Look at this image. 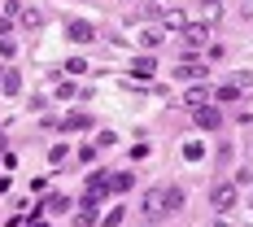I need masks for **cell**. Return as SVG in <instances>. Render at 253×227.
<instances>
[{
    "instance_id": "5",
    "label": "cell",
    "mask_w": 253,
    "mask_h": 227,
    "mask_svg": "<svg viewBox=\"0 0 253 227\" xmlns=\"http://www.w3.org/2000/svg\"><path fill=\"white\" fill-rule=\"evenodd\" d=\"M210 201H214V210H231L236 205V188L231 183H214L210 188Z\"/></svg>"
},
{
    "instance_id": "26",
    "label": "cell",
    "mask_w": 253,
    "mask_h": 227,
    "mask_svg": "<svg viewBox=\"0 0 253 227\" xmlns=\"http://www.w3.org/2000/svg\"><path fill=\"white\" fill-rule=\"evenodd\" d=\"M9 22H13V18H4V13H0V35H4V31H9Z\"/></svg>"
},
{
    "instance_id": "23",
    "label": "cell",
    "mask_w": 253,
    "mask_h": 227,
    "mask_svg": "<svg viewBox=\"0 0 253 227\" xmlns=\"http://www.w3.org/2000/svg\"><path fill=\"white\" fill-rule=\"evenodd\" d=\"M66 70H70V75H83V70H87V61H83V57H70V61H66Z\"/></svg>"
},
{
    "instance_id": "21",
    "label": "cell",
    "mask_w": 253,
    "mask_h": 227,
    "mask_svg": "<svg viewBox=\"0 0 253 227\" xmlns=\"http://www.w3.org/2000/svg\"><path fill=\"white\" fill-rule=\"evenodd\" d=\"M48 210L52 214H66L70 210V197H48Z\"/></svg>"
},
{
    "instance_id": "4",
    "label": "cell",
    "mask_w": 253,
    "mask_h": 227,
    "mask_svg": "<svg viewBox=\"0 0 253 227\" xmlns=\"http://www.w3.org/2000/svg\"><path fill=\"white\" fill-rule=\"evenodd\" d=\"M66 35H70L75 44H92V40H96V26H92V22H79V18H70V22H66Z\"/></svg>"
},
{
    "instance_id": "27",
    "label": "cell",
    "mask_w": 253,
    "mask_h": 227,
    "mask_svg": "<svg viewBox=\"0 0 253 227\" xmlns=\"http://www.w3.org/2000/svg\"><path fill=\"white\" fill-rule=\"evenodd\" d=\"M4 75H9V70H4V66H0V83H4Z\"/></svg>"
},
{
    "instance_id": "6",
    "label": "cell",
    "mask_w": 253,
    "mask_h": 227,
    "mask_svg": "<svg viewBox=\"0 0 253 227\" xmlns=\"http://www.w3.org/2000/svg\"><path fill=\"white\" fill-rule=\"evenodd\" d=\"M105 197H109V183H105V175H101V171H96V175L87 179V197H83V201H92V205H101Z\"/></svg>"
},
{
    "instance_id": "2",
    "label": "cell",
    "mask_w": 253,
    "mask_h": 227,
    "mask_svg": "<svg viewBox=\"0 0 253 227\" xmlns=\"http://www.w3.org/2000/svg\"><path fill=\"white\" fill-rule=\"evenodd\" d=\"M179 35H183V44H188V48H197V44H210L214 26H210V22H183V31H179Z\"/></svg>"
},
{
    "instance_id": "15",
    "label": "cell",
    "mask_w": 253,
    "mask_h": 227,
    "mask_svg": "<svg viewBox=\"0 0 253 227\" xmlns=\"http://www.w3.org/2000/svg\"><path fill=\"white\" fill-rule=\"evenodd\" d=\"M75 223H79V227H92V223H96V205L83 201V205H79V219H75Z\"/></svg>"
},
{
    "instance_id": "20",
    "label": "cell",
    "mask_w": 253,
    "mask_h": 227,
    "mask_svg": "<svg viewBox=\"0 0 253 227\" xmlns=\"http://www.w3.org/2000/svg\"><path fill=\"white\" fill-rule=\"evenodd\" d=\"M153 70H157V61H153V57H140V61H135V75H140V79L153 75Z\"/></svg>"
},
{
    "instance_id": "28",
    "label": "cell",
    "mask_w": 253,
    "mask_h": 227,
    "mask_svg": "<svg viewBox=\"0 0 253 227\" xmlns=\"http://www.w3.org/2000/svg\"><path fill=\"white\" fill-rule=\"evenodd\" d=\"M214 227H227V223H214Z\"/></svg>"
},
{
    "instance_id": "9",
    "label": "cell",
    "mask_w": 253,
    "mask_h": 227,
    "mask_svg": "<svg viewBox=\"0 0 253 227\" xmlns=\"http://www.w3.org/2000/svg\"><path fill=\"white\" fill-rule=\"evenodd\" d=\"M183 205H188V192H183V188H175V183H170V188H166V214H179V210H183Z\"/></svg>"
},
{
    "instance_id": "14",
    "label": "cell",
    "mask_w": 253,
    "mask_h": 227,
    "mask_svg": "<svg viewBox=\"0 0 253 227\" xmlns=\"http://www.w3.org/2000/svg\"><path fill=\"white\" fill-rule=\"evenodd\" d=\"M87 123H92L87 114H70V118H61V123H57V127H61V131H83V127H87Z\"/></svg>"
},
{
    "instance_id": "11",
    "label": "cell",
    "mask_w": 253,
    "mask_h": 227,
    "mask_svg": "<svg viewBox=\"0 0 253 227\" xmlns=\"http://www.w3.org/2000/svg\"><path fill=\"white\" fill-rule=\"evenodd\" d=\"M18 22H22L26 31H40V26H44V13H40V9H26V4H22V9H18Z\"/></svg>"
},
{
    "instance_id": "12",
    "label": "cell",
    "mask_w": 253,
    "mask_h": 227,
    "mask_svg": "<svg viewBox=\"0 0 253 227\" xmlns=\"http://www.w3.org/2000/svg\"><path fill=\"white\" fill-rule=\"evenodd\" d=\"M0 92H4V96H18V92H22V75H18V70H9L4 83H0Z\"/></svg>"
},
{
    "instance_id": "17",
    "label": "cell",
    "mask_w": 253,
    "mask_h": 227,
    "mask_svg": "<svg viewBox=\"0 0 253 227\" xmlns=\"http://www.w3.org/2000/svg\"><path fill=\"white\" fill-rule=\"evenodd\" d=\"M236 96H240V88H236V83H223V88H218V92H214V101H218V105H227V101H236Z\"/></svg>"
},
{
    "instance_id": "25",
    "label": "cell",
    "mask_w": 253,
    "mask_h": 227,
    "mask_svg": "<svg viewBox=\"0 0 253 227\" xmlns=\"http://www.w3.org/2000/svg\"><path fill=\"white\" fill-rule=\"evenodd\" d=\"M13 52H18V44H13V40H0V57H13Z\"/></svg>"
},
{
    "instance_id": "18",
    "label": "cell",
    "mask_w": 253,
    "mask_h": 227,
    "mask_svg": "<svg viewBox=\"0 0 253 227\" xmlns=\"http://www.w3.org/2000/svg\"><path fill=\"white\" fill-rule=\"evenodd\" d=\"M201 13H205L201 22H214V18L223 13V4H218V0H205V4H201Z\"/></svg>"
},
{
    "instance_id": "8",
    "label": "cell",
    "mask_w": 253,
    "mask_h": 227,
    "mask_svg": "<svg viewBox=\"0 0 253 227\" xmlns=\"http://www.w3.org/2000/svg\"><path fill=\"white\" fill-rule=\"evenodd\" d=\"M105 183H109V192H126V188H135V175L131 171H114V175H105Z\"/></svg>"
},
{
    "instance_id": "16",
    "label": "cell",
    "mask_w": 253,
    "mask_h": 227,
    "mask_svg": "<svg viewBox=\"0 0 253 227\" xmlns=\"http://www.w3.org/2000/svg\"><path fill=\"white\" fill-rule=\"evenodd\" d=\"M201 157H205L201 140H188V144H183V162H201Z\"/></svg>"
},
{
    "instance_id": "7",
    "label": "cell",
    "mask_w": 253,
    "mask_h": 227,
    "mask_svg": "<svg viewBox=\"0 0 253 227\" xmlns=\"http://www.w3.org/2000/svg\"><path fill=\"white\" fill-rule=\"evenodd\" d=\"M175 79L197 83V79H205V66H201V61H179V66H175Z\"/></svg>"
},
{
    "instance_id": "19",
    "label": "cell",
    "mask_w": 253,
    "mask_h": 227,
    "mask_svg": "<svg viewBox=\"0 0 253 227\" xmlns=\"http://www.w3.org/2000/svg\"><path fill=\"white\" fill-rule=\"evenodd\" d=\"M183 101L192 105V109H197V105H205V88H197V83H192V88H188V96H183Z\"/></svg>"
},
{
    "instance_id": "13",
    "label": "cell",
    "mask_w": 253,
    "mask_h": 227,
    "mask_svg": "<svg viewBox=\"0 0 253 227\" xmlns=\"http://www.w3.org/2000/svg\"><path fill=\"white\" fill-rule=\"evenodd\" d=\"M183 22H188L183 13H175V9H162V31H166V26H170V31H183Z\"/></svg>"
},
{
    "instance_id": "3",
    "label": "cell",
    "mask_w": 253,
    "mask_h": 227,
    "mask_svg": "<svg viewBox=\"0 0 253 227\" xmlns=\"http://www.w3.org/2000/svg\"><path fill=\"white\" fill-rule=\"evenodd\" d=\"M144 214L149 219H170L166 214V188H153L149 197H144Z\"/></svg>"
},
{
    "instance_id": "24",
    "label": "cell",
    "mask_w": 253,
    "mask_h": 227,
    "mask_svg": "<svg viewBox=\"0 0 253 227\" xmlns=\"http://www.w3.org/2000/svg\"><path fill=\"white\" fill-rule=\"evenodd\" d=\"M79 162H96V144H83L79 149Z\"/></svg>"
},
{
    "instance_id": "1",
    "label": "cell",
    "mask_w": 253,
    "mask_h": 227,
    "mask_svg": "<svg viewBox=\"0 0 253 227\" xmlns=\"http://www.w3.org/2000/svg\"><path fill=\"white\" fill-rule=\"evenodd\" d=\"M192 123L201 127V131H218V127H223V109H218V105H197V109H192Z\"/></svg>"
},
{
    "instance_id": "22",
    "label": "cell",
    "mask_w": 253,
    "mask_h": 227,
    "mask_svg": "<svg viewBox=\"0 0 253 227\" xmlns=\"http://www.w3.org/2000/svg\"><path fill=\"white\" fill-rule=\"evenodd\" d=\"M57 96H61V101H70V96H79V88L66 79V83H57Z\"/></svg>"
},
{
    "instance_id": "10",
    "label": "cell",
    "mask_w": 253,
    "mask_h": 227,
    "mask_svg": "<svg viewBox=\"0 0 253 227\" xmlns=\"http://www.w3.org/2000/svg\"><path fill=\"white\" fill-rule=\"evenodd\" d=\"M162 35H166V31H162V26H153V22L140 26V44H144V48H157V44H162Z\"/></svg>"
}]
</instances>
